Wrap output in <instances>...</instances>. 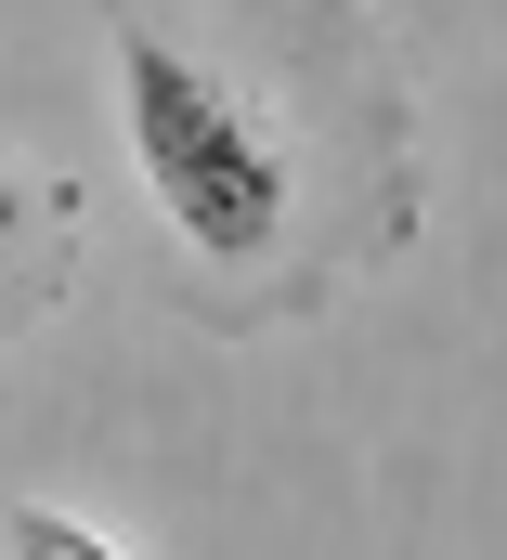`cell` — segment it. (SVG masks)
Here are the masks:
<instances>
[{
  "instance_id": "3",
  "label": "cell",
  "mask_w": 507,
  "mask_h": 560,
  "mask_svg": "<svg viewBox=\"0 0 507 560\" xmlns=\"http://www.w3.org/2000/svg\"><path fill=\"white\" fill-rule=\"evenodd\" d=\"M0 560H118V548H105L92 522H66V509H39V495H26V509L0 522Z\"/></svg>"
},
{
  "instance_id": "2",
  "label": "cell",
  "mask_w": 507,
  "mask_h": 560,
  "mask_svg": "<svg viewBox=\"0 0 507 560\" xmlns=\"http://www.w3.org/2000/svg\"><path fill=\"white\" fill-rule=\"evenodd\" d=\"M66 248H79V196H66V183H52V196L0 183V313H39V300L66 287Z\"/></svg>"
},
{
  "instance_id": "1",
  "label": "cell",
  "mask_w": 507,
  "mask_h": 560,
  "mask_svg": "<svg viewBox=\"0 0 507 560\" xmlns=\"http://www.w3.org/2000/svg\"><path fill=\"white\" fill-rule=\"evenodd\" d=\"M130 156L182 248L260 300H326L403 248L416 143L365 0H105Z\"/></svg>"
}]
</instances>
